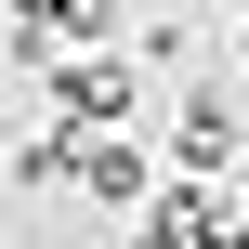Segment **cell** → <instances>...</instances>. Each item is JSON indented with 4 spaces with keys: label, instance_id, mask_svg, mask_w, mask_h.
<instances>
[{
    "label": "cell",
    "instance_id": "obj_6",
    "mask_svg": "<svg viewBox=\"0 0 249 249\" xmlns=\"http://www.w3.org/2000/svg\"><path fill=\"white\" fill-rule=\"evenodd\" d=\"M236 53H249V26H236Z\"/></svg>",
    "mask_w": 249,
    "mask_h": 249
},
{
    "label": "cell",
    "instance_id": "obj_4",
    "mask_svg": "<svg viewBox=\"0 0 249 249\" xmlns=\"http://www.w3.org/2000/svg\"><path fill=\"white\" fill-rule=\"evenodd\" d=\"M13 184H26V197H66V184H79V131H66V118L26 131V144H13Z\"/></svg>",
    "mask_w": 249,
    "mask_h": 249
},
{
    "label": "cell",
    "instance_id": "obj_3",
    "mask_svg": "<svg viewBox=\"0 0 249 249\" xmlns=\"http://www.w3.org/2000/svg\"><path fill=\"white\" fill-rule=\"evenodd\" d=\"M171 184V144H131V131H79V197L92 210H144Z\"/></svg>",
    "mask_w": 249,
    "mask_h": 249
},
{
    "label": "cell",
    "instance_id": "obj_7",
    "mask_svg": "<svg viewBox=\"0 0 249 249\" xmlns=\"http://www.w3.org/2000/svg\"><path fill=\"white\" fill-rule=\"evenodd\" d=\"M236 26H249V0H236Z\"/></svg>",
    "mask_w": 249,
    "mask_h": 249
},
{
    "label": "cell",
    "instance_id": "obj_5",
    "mask_svg": "<svg viewBox=\"0 0 249 249\" xmlns=\"http://www.w3.org/2000/svg\"><path fill=\"white\" fill-rule=\"evenodd\" d=\"M131 249H184V236H158V223H131Z\"/></svg>",
    "mask_w": 249,
    "mask_h": 249
},
{
    "label": "cell",
    "instance_id": "obj_1",
    "mask_svg": "<svg viewBox=\"0 0 249 249\" xmlns=\"http://www.w3.org/2000/svg\"><path fill=\"white\" fill-rule=\"evenodd\" d=\"M39 92H53V118H66V131H131V118H144V92H158V66L105 39V53H53V66H39Z\"/></svg>",
    "mask_w": 249,
    "mask_h": 249
},
{
    "label": "cell",
    "instance_id": "obj_2",
    "mask_svg": "<svg viewBox=\"0 0 249 249\" xmlns=\"http://www.w3.org/2000/svg\"><path fill=\"white\" fill-rule=\"evenodd\" d=\"M158 144H171V171H210V184H223L236 144H249V92H236V79H210V66L171 79V131H158Z\"/></svg>",
    "mask_w": 249,
    "mask_h": 249
}]
</instances>
